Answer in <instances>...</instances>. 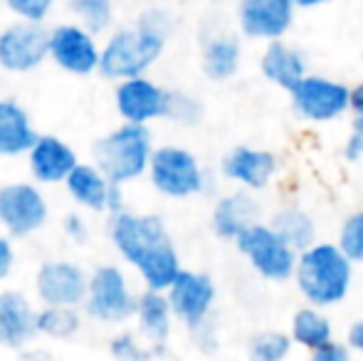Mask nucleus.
Instances as JSON below:
<instances>
[{"label":"nucleus","mask_w":363,"mask_h":361,"mask_svg":"<svg viewBox=\"0 0 363 361\" xmlns=\"http://www.w3.org/2000/svg\"><path fill=\"white\" fill-rule=\"evenodd\" d=\"M111 238L151 289H168L181 272L176 245L161 218L116 213L111 221Z\"/></svg>","instance_id":"nucleus-1"},{"label":"nucleus","mask_w":363,"mask_h":361,"mask_svg":"<svg viewBox=\"0 0 363 361\" xmlns=\"http://www.w3.org/2000/svg\"><path fill=\"white\" fill-rule=\"evenodd\" d=\"M171 20L163 10H148L141 15L136 30H121L106 43L99 70L109 79H129L144 74L163 55Z\"/></svg>","instance_id":"nucleus-2"},{"label":"nucleus","mask_w":363,"mask_h":361,"mask_svg":"<svg viewBox=\"0 0 363 361\" xmlns=\"http://www.w3.org/2000/svg\"><path fill=\"white\" fill-rule=\"evenodd\" d=\"M294 282L301 297L314 307H336L344 302L354 282V260L339 243H314L299 252Z\"/></svg>","instance_id":"nucleus-3"},{"label":"nucleus","mask_w":363,"mask_h":361,"mask_svg":"<svg viewBox=\"0 0 363 361\" xmlns=\"http://www.w3.org/2000/svg\"><path fill=\"white\" fill-rule=\"evenodd\" d=\"M151 131L139 121H126L124 126L114 129L94 144L96 166L114 183L139 179L151 164Z\"/></svg>","instance_id":"nucleus-4"},{"label":"nucleus","mask_w":363,"mask_h":361,"mask_svg":"<svg viewBox=\"0 0 363 361\" xmlns=\"http://www.w3.org/2000/svg\"><path fill=\"white\" fill-rule=\"evenodd\" d=\"M238 250L247 257L250 267L267 282H287L294 277L299 250L289 245L272 228V223H252L235 238Z\"/></svg>","instance_id":"nucleus-5"},{"label":"nucleus","mask_w":363,"mask_h":361,"mask_svg":"<svg viewBox=\"0 0 363 361\" xmlns=\"http://www.w3.org/2000/svg\"><path fill=\"white\" fill-rule=\"evenodd\" d=\"M289 96L294 114L311 124H326L351 111V87L324 74H306Z\"/></svg>","instance_id":"nucleus-6"},{"label":"nucleus","mask_w":363,"mask_h":361,"mask_svg":"<svg viewBox=\"0 0 363 361\" xmlns=\"http://www.w3.org/2000/svg\"><path fill=\"white\" fill-rule=\"evenodd\" d=\"M148 174L156 191L171 198H188L206 191V171L198 159L181 146H161L153 151Z\"/></svg>","instance_id":"nucleus-7"},{"label":"nucleus","mask_w":363,"mask_h":361,"mask_svg":"<svg viewBox=\"0 0 363 361\" xmlns=\"http://www.w3.org/2000/svg\"><path fill=\"white\" fill-rule=\"evenodd\" d=\"M173 317H178L191 332H198L211 322L213 304H216V284L208 274L181 270L168 287Z\"/></svg>","instance_id":"nucleus-8"},{"label":"nucleus","mask_w":363,"mask_h":361,"mask_svg":"<svg viewBox=\"0 0 363 361\" xmlns=\"http://www.w3.org/2000/svg\"><path fill=\"white\" fill-rule=\"evenodd\" d=\"M139 302L129 292L126 277L119 267L106 265L94 272L86 289V309L101 322H124L136 312Z\"/></svg>","instance_id":"nucleus-9"},{"label":"nucleus","mask_w":363,"mask_h":361,"mask_svg":"<svg viewBox=\"0 0 363 361\" xmlns=\"http://www.w3.org/2000/svg\"><path fill=\"white\" fill-rule=\"evenodd\" d=\"M50 55V35L38 23H18L0 33V67L8 72H30Z\"/></svg>","instance_id":"nucleus-10"},{"label":"nucleus","mask_w":363,"mask_h":361,"mask_svg":"<svg viewBox=\"0 0 363 361\" xmlns=\"http://www.w3.org/2000/svg\"><path fill=\"white\" fill-rule=\"evenodd\" d=\"M48 203L43 193L30 183H10L0 188V223L13 235H30L43 228Z\"/></svg>","instance_id":"nucleus-11"},{"label":"nucleus","mask_w":363,"mask_h":361,"mask_svg":"<svg viewBox=\"0 0 363 361\" xmlns=\"http://www.w3.org/2000/svg\"><path fill=\"white\" fill-rule=\"evenodd\" d=\"M294 0H240L238 25L252 40H279L294 23Z\"/></svg>","instance_id":"nucleus-12"},{"label":"nucleus","mask_w":363,"mask_h":361,"mask_svg":"<svg viewBox=\"0 0 363 361\" xmlns=\"http://www.w3.org/2000/svg\"><path fill=\"white\" fill-rule=\"evenodd\" d=\"M50 55L62 70L72 74H89L99 70L101 52L89 30L79 25H60L50 33Z\"/></svg>","instance_id":"nucleus-13"},{"label":"nucleus","mask_w":363,"mask_h":361,"mask_svg":"<svg viewBox=\"0 0 363 361\" xmlns=\"http://www.w3.org/2000/svg\"><path fill=\"white\" fill-rule=\"evenodd\" d=\"M168 99H171V91L141 74L121 79V84L116 87V109L126 121L146 124L151 119H161L168 114Z\"/></svg>","instance_id":"nucleus-14"},{"label":"nucleus","mask_w":363,"mask_h":361,"mask_svg":"<svg viewBox=\"0 0 363 361\" xmlns=\"http://www.w3.org/2000/svg\"><path fill=\"white\" fill-rule=\"evenodd\" d=\"M225 179L240 183L247 191H262L267 188L279 171V161L272 151L252 149V146H235L225 154L223 164Z\"/></svg>","instance_id":"nucleus-15"},{"label":"nucleus","mask_w":363,"mask_h":361,"mask_svg":"<svg viewBox=\"0 0 363 361\" xmlns=\"http://www.w3.org/2000/svg\"><path fill=\"white\" fill-rule=\"evenodd\" d=\"M86 282L84 272L72 262H45L38 272V294L48 304H67L77 307L86 299Z\"/></svg>","instance_id":"nucleus-16"},{"label":"nucleus","mask_w":363,"mask_h":361,"mask_svg":"<svg viewBox=\"0 0 363 361\" xmlns=\"http://www.w3.org/2000/svg\"><path fill=\"white\" fill-rule=\"evenodd\" d=\"M259 70H262L267 82H272L274 87L284 91H291L309 74L304 52L299 48H294V45L284 43L282 38L269 40L262 57H259Z\"/></svg>","instance_id":"nucleus-17"},{"label":"nucleus","mask_w":363,"mask_h":361,"mask_svg":"<svg viewBox=\"0 0 363 361\" xmlns=\"http://www.w3.org/2000/svg\"><path fill=\"white\" fill-rule=\"evenodd\" d=\"M255 191H233L223 196L213 208L211 226L213 233L223 240H235L242 231H247L252 223L259 221V203L252 196Z\"/></svg>","instance_id":"nucleus-18"},{"label":"nucleus","mask_w":363,"mask_h":361,"mask_svg":"<svg viewBox=\"0 0 363 361\" xmlns=\"http://www.w3.org/2000/svg\"><path fill=\"white\" fill-rule=\"evenodd\" d=\"M74 166V151L57 136H38L35 146L30 149V169H33L35 179L43 183L67 181Z\"/></svg>","instance_id":"nucleus-19"},{"label":"nucleus","mask_w":363,"mask_h":361,"mask_svg":"<svg viewBox=\"0 0 363 361\" xmlns=\"http://www.w3.org/2000/svg\"><path fill=\"white\" fill-rule=\"evenodd\" d=\"M38 332V317L20 292H0V344L23 347Z\"/></svg>","instance_id":"nucleus-20"},{"label":"nucleus","mask_w":363,"mask_h":361,"mask_svg":"<svg viewBox=\"0 0 363 361\" xmlns=\"http://www.w3.org/2000/svg\"><path fill=\"white\" fill-rule=\"evenodd\" d=\"M240 60H242V48H240V40L235 35L218 33L213 38L206 40L203 45V57L201 67L216 82H225V79H233L240 70Z\"/></svg>","instance_id":"nucleus-21"},{"label":"nucleus","mask_w":363,"mask_h":361,"mask_svg":"<svg viewBox=\"0 0 363 361\" xmlns=\"http://www.w3.org/2000/svg\"><path fill=\"white\" fill-rule=\"evenodd\" d=\"M38 141L25 109L15 101H0V156H18Z\"/></svg>","instance_id":"nucleus-22"},{"label":"nucleus","mask_w":363,"mask_h":361,"mask_svg":"<svg viewBox=\"0 0 363 361\" xmlns=\"http://www.w3.org/2000/svg\"><path fill=\"white\" fill-rule=\"evenodd\" d=\"M136 314H139V327L144 332V337L156 347H163L171 337V299L168 294H163V289H151L144 297L139 299V307H136Z\"/></svg>","instance_id":"nucleus-23"},{"label":"nucleus","mask_w":363,"mask_h":361,"mask_svg":"<svg viewBox=\"0 0 363 361\" xmlns=\"http://www.w3.org/2000/svg\"><path fill=\"white\" fill-rule=\"evenodd\" d=\"M67 191L77 203H82L84 208L91 211H104L109 208V193H111V181L106 179V174L99 166H82L77 164L72 174L67 176Z\"/></svg>","instance_id":"nucleus-24"},{"label":"nucleus","mask_w":363,"mask_h":361,"mask_svg":"<svg viewBox=\"0 0 363 361\" xmlns=\"http://www.w3.org/2000/svg\"><path fill=\"white\" fill-rule=\"evenodd\" d=\"M291 339L299 347L314 352V349L324 347L326 342L334 339V329H331L329 317L321 312V307L309 304V307L296 309L294 317H291Z\"/></svg>","instance_id":"nucleus-25"},{"label":"nucleus","mask_w":363,"mask_h":361,"mask_svg":"<svg viewBox=\"0 0 363 361\" xmlns=\"http://www.w3.org/2000/svg\"><path fill=\"white\" fill-rule=\"evenodd\" d=\"M272 228L289 243L294 250H306L316 243V223L306 211L296 206H287L272 216Z\"/></svg>","instance_id":"nucleus-26"},{"label":"nucleus","mask_w":363,"mask_h":361,"mask_svg":"<svg viewBox=\"0 0 363 361\" xmlns=\"http://www.w3.org/2000/svg\"><path fill=\"white\" fill-rule=\"evenodd\" d=\"M79 329V317L67 304H48V309L38 314V332L55 339H67Z\"/></svg>","instance_id":"nucleus-27"},{"label":"nucleus","mask_w":363,"mask_h":361,"mask_svg":"<svg viewBox=\"0 0 363 361\" xmlns=\"http://www.w3.org/2000/svg\"><path fill=\"white\" fill-rule=\"evenodd\" d=\"M291 334L284 332H259L250 339V359L252 361H282L291 352Z\"/></svg>","instance_id":"nucleus-28"},{"label":"nucleus","mask_w":363,"mask_h":361,"mask_svg":"<svg viewBox=\"0 0 363 361\" xmlns=\"http://www.w3.org/2000/svg\"><path fill=\"white\" fill-rule=\"evenodd\" d=\"M69 8L79 15L89 33H101L111 23V0H72Z\"/></svg>","instance_id":"nucleus-29"},{"label":"nucleus","mask_w":363,"mask_h":361,"mask_svg":"<svg viewBox=\"0 0 363 361\" xmlns=\"http://www.w3.org/2000/svg\"><path fill=\"white\" fill-rule=\"evenodd\" d=\"M339 248L354 262H363V211L351 213L339 231Z\"/></svg>","instance_id":"nucleus-30"},{"label":"nucleus","mask_w":363,"mask_h":361,"mask_svg":"<svg viewBox=\"0 0 363 361\" xmlns=\"http://www.w3.org/2000/svg\"><path fill=\"white\" fill-rule=\"evenodd\" d=\"M168 119L178 121L183 126H196L203 116V104L191 94H183V91H171V99H168Z\"/></svg>","instance_id":"nucleus-31"},{"label":"nucleus","mask_w":363,"mask_h":361,"mask_svg":"<svg viewBox=\"0 0 363 361\" xmlns=\"http://www.w3.org/2000/svg\"><path fill=\"white\" fill-rule=\"evenodd\" d=\"M5 3L15 15H20L23 20H30V23L45 20V15L52 8V0H5Z\"/></svg>","instance_id":"nucleus-32"},{"label":"nucleus","mask_w":363,"mask_h":361,"mask_svg":"<svg viewBox=\"0 0 363 361\" xmlns=\"http://www.w3.org/2000/svg\"><path fill=\"white\" fill-rule=\"evenodd\" d=\"M351 352L354 349L349 347V344H341V342H326L324 347H319V349H314L311 352V359L314 361H349L351 357Z\"/></svg>","instance_id":"nucleus-33"},{"label":"nucleus","mask_w":363,"mask_h":361,"mask_svg":"<svg viewBox=\"0 0 363 361\" xmlns=\"http://www.w3.org/2000/svg\"><path fill=\"white\" fill-rule=\"evenodd\" d=\"M111 354L119 359H141L146 357L144 349L136 344L134 337H129V334H124V337H116L114 342H111Z\"/></svg>","instance_id":"nucleus-34"},{"label":"nucleus","mask_w":363,"mask_h":361,"mask_svg":"<svg viewBox=\"0 0 363 361\" xmlns=\"http://www.w3.org/2000/svg\"><path fill=\"white\" fill-rule=\"evenodd\" d=\"M351 114H354L351 131L363 134V82L356 84V87H351Z\"/></svg>","instance_id":"nucleus-35"},{"label":"nucleus","mask_w":363,"mask_h":361,"mask_svg":"<svg viewBox=\"0 0 363 361\" xmlns=\"http://www.w3.org/2000/svg\"><path fill=\"white\" fill-rule=\"evenodd\" d=\"M344 159L351 161V164H356V161L363 159V134H359V131H351L349 139H346Z\"/></svg>","instance_id":"nucleus-36"},{"label":"nucleus","mask_w":363,"mask_h":361,"mask_svg":"<svg viewBox=\"0 0 363 361\" xmlns=\"http://www.w3.org/2000/svg\"><path fill=\"white\" fill-rule=\"evenodd\" d=\"M346 344H349L354 352L363 354V319H359V322H354L349 327V334H346Z\"/></svg>","instance_id":"nucleus-37"},{"label":"nucleus","mask_w":363,"mask_h":361,"mask_svg":"<svg viewBox=\"0 0 363 361\" xmlns=\"http://www.w3.org/2000/svg\"><path fill=\"white\" fill-rule=\"evenodd\" d=\"M65 231H67V235L74 238L77 243H82L86 238L84 223H82V218H77V216H67V221H65Z\"/></svg>","instance_id":"nucleus-38"},{"label":"nucleus","mask_w":363,"mask_h":361,"mask_svg":"<svg viewBox=\"0 0 363 361\" xmlns=\"http://www.w3.org/2000/svg\"><path fill=\"white\" fill-rule=\"evenodd\" d=\"M10 267H13V248L5 238H0V279L10 272Z\"/></svg>","instance_id":"nucleus-39"},{"label":"nucleus","mask_w":363,"mask_h":361,"mask_svg":"<svg viewBox=\"0 0 363 361\" xmlns=\"http://www.w3.org/2000/svg\"><path fill=\"white\" fill-rule=\"evenodd\" d=\"M324 3H329V0H294V5H296V8H301V10L319 8V5H324Z\"/></svg>","instance_id":"nucleus-40"}]
</instances>
